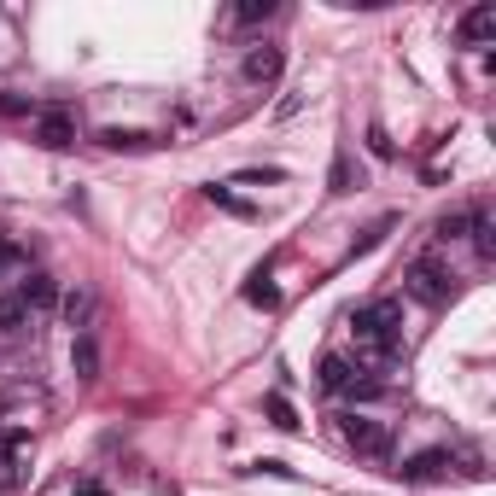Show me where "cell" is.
<instances>
[{
	"label": "cell",
	"instance_id": "603a6c76",
	"mask_svg": "<svg viewBox=\"0 0 496 496\" xmlns=\"http://www.w3.org/2000/svg\"><path fill=\"white\" fill-rule=\"evenodd\" d=\"M368 146H374V158H392V153H397V146L385 141V129H368Z\"/></svg>",
	"mask_w": 496,
	"mask_h": 496
},
{
	"label": "cell",
	"instance_id": "d4e9b609",
	"mask_svg": "<svg viewBox=\"0 0 496 496\" xmlns=\"http://www.w3.org/2000/svg\"><path fill=\"white\" fill-rule=\"evenodd\" d=\"M82 496H105V485H82Z\"/></svg>",
	"mask_w": 496,
	"mask_h": 496
},
{
	"label": "cell",
	"instance_id": "e0dca14e",
	"mask_svg": "<svg viewBox=\"0 0 496 496\" xmlns=\"http://www.w3.org/2000/svg\"><path fill=\"white\" fill-rule=\"evenodd\" d=\"M351 182H356V164H351V153H339L333 175H327V193H351Z\"/></svg>",
	"mask_w": 496,
	"mask_h": 496
},
{
	"label": "cell",
	"instance_id": "277c9868",
	"mask_svg": "<svg viewBox=\"0 0 496 496\" xmlns=\"http://www.w3.org/2000/svg\"><path fill=\"white\" fill-rule=\"evenodd\" d=\"M30 123H35V141L47 146V153H64V146H76V112H71V105H41Z\"/></svg>",
	"mask_w": 496,
	"mask_h": 496
},
{
	"label": "cell",
	"instance_id": "30bf717a",
	"mask_svg": "<svg viewBox=\"0 0 496 496\" xmlns=\"http://www.w3.org/2000/svg\"><path fill=\"white\" fill-rule=\"evenodd\" d=\"M30 322H35V315H30V304L18 298V286H12V293H0V333H24Z\"/></svg>",
	"mask_w": 496,
	"mask_h": 496
},
{
	"label": "cell",
	"instance_id": "8992f818",
	"mask_svg": "<svg viewBox=\"0 0 496 496\" xmlns=\"http://www.w3.org/2000/svg\"><path fill=\"white\" fill-rule=\"evenodd\" d=\"M397 473H403V485H426V479L450 473V450H421V456H409Z\"/></svg>",
	"mask_w": 496,
	"mask_h": 496
},
{
	"label": "cell",
	"instance_id": "7402d4cb",
	"mask_svg": "<svg viewBox=\"0 0 496 496\" xmlns=\"http://www.w3.org/2000/svg\"><path fill=\"white\" fill-rule=\"evenodd\" d=\"M245 473H269V479H298V473H293V467H286V461H252V467H245Z\"/></svg>",
	"mask_w": 496,
	"mask_h": 496
},
{
	"label": "cell",
	"instance_id": "9c48e42d",
	"mask_svg": "<svg viewBox=\"0 0 496 496\" xmlns=\"http://www.w3.org/2000/svg\"><path fill=\"white\" fill-rule=\"evenodd\" d=\"M18 298L30 304V315H41V310H53V304H59V286H53L47 274H30V281L18 286Z\"/></svg>",
	"mask_w": 496,
	"mask_h": 496
},
{
	"label": "cell",
	"instance_id": "d6986e66",
	"mask_svg": "<svg viewBox=\"0 0 496 496\" xmlns=\"http://www.w3.org/2000/svg\"><path fill=\"white\" fill-rule=\"evenodd\" d=\"M240 182H245V187H274V182H286V170L263 164V170H240Z\"/></svg>",
	"mask_w": 496,
	"mask_h": 496
},
{
	"label": "cell",
	"instance_id": "44dd1931",
	"mask_svg": "<svg viewBox=\"0 0 496 496\" xmlns=\"http://www.w3.org/2000/svg\"><path fill=\"white\" fill-rule=\"evenodd\" d=\"M467 223H473V216H467V211H456V216H444V223H438V240H456V233H461Z\"/></svg>",
	"mask_w": 496,
	"mask_h": 496
},
{
	"label": "cell",
	"instance_id": "7c38bea8",
	"mask_svg": "<svg viewBox=\"0 0 496 496\" xmlns=\"http://www.w3.org/2000/svg\"><path fill=\"white\" fill-rule=\"evenodd\" d=\"M64 322H71L76 333H88V322H94V293H82V286H76V293L64 298Z\"/></svg>",
	"mask_w": 496,
	"mask_h": 496
},
{
	"label": "cell",
	"instance_id": "6da1fadb",
	"mask_svg": "<svg viewBox=\"0 0 496 496\" xmlns=\"http://www.w3.org/2000/svg\"><path fill=\"white\" fill-rule=\"evenodd\" d=\"M351 344H356V368H380L403 351V304L397 298H374L351 315Z\"/></svg>",
	"mask_w": 496,
	"mask_h": 496
},
{
	"label": "cell",
	"instance_id": "5b68a950",
	"mask_svg": "<svg viewBox=\"0 0 496 496\" xmlns=\"http://www.w3.org/2000/svg\"><path fill=\"white\" fill-rule=\"evenodd\" d=\"M281 64H286V53L274 47V41H257V47L245 53V82H263L269 88V82L281 76Z\"/></svg>",
	"mask_w": 496,
	"mask_h": 496
},
{
	"label": "cell",
	"instance_id": "8fae6325",
	"mask_svg": "<svg viewBox=\"0 0 496 496\" xmlns=\"http://www.w3.org/2000/svg\"><path fill=\"white\" fill-rule=\"evenodd\" d=\"M204 193H211V204H223V211H228V216H245V223H257V216H263V211H257V204H252V199H240V193H233L228 182H211V187H204Z\"/></svg>",
	"mask_w": 496,
	"mask_h": 496
},
{
	"label": "cell",
	"instance_id": "cb8c5ba5",
	"mask_svg": "<svg viewBox=\"0 0 496 496\" xmlns=\"http://www.w3.org/2000/svg\"><path fill=\"white\" fill-rule=\"evenodd\" d=\"M18 263H24V257H18V252H12V245H6V240H0V269H18Z\"/></svg>",
	"mask_w": 496,
	"mask_h": 496
},
{
	"label": "cell",
	"instance_id": "7a4b0ae2",
	"mask_svg": "<svg viewBox=\"0 0 496 496\" xmlns=\"http://www.w3.org/2000/svg\"><path fill=\"white\" fill-rule=\"evenodd\" d=\"M403 286H409V298H421V304H450V293H456V274H450L438 257H421V263H409L403 274Z\"/></svg>",
	"mask_w": 496,
	"mask_h": 496
},
{
	"label": "cell",
	"instance_id": "ffe728a7",
	"mask_svg": "<svg viewBox=\"0 0 496 496\" xmlns=\"http://www.w3.org/2000/svg\"><path fill=\"white\" fill-rule=\"evenodd\" d=\"M0 112H6V117H35L41 105L35 100H18V94H0Z\"/></svg>",
	"mask_w": 496,
	"mask_h": 496
},
{
	"label": "cell",
	"instance_id": "3957f363",
	"mask_svg": "<svg viewBox=\"0 0 496 496\" xmlns=\"http://www.w3.org/2000/svg\"><path fill=\"white\" fill-rule=\"evenodd\" d=\"M339 438L356 456H385V450H392V426L374 421V415H339Z\"/></svg>",
	"mask_w": 496,
	"mask_h": 496
},
{
	"label": "cell",
	"instance_id": "52a82bcc",
	"mask_svg": "<svg viewBox=\"0 0 496 496\" xmlns=\"http://www.w3.org/2000/svg\"><path fill=\"white\" fill-rule=\"evenodd\" d=\"M71 368H76L82 385L100 380V344H94V333H76V339H71Z\"/></svg>",
	"mask_w": 496,
	"mask_h": 496
},
{
	"label": "cell",
	"instance_id": "4fadbf2b",
	"mask_svg": "<svg viewBox=\"0 0 496 496\" xmlns=\"http://www.w3.org/2000/svg\"><path fill=\"white\" fill-rule=\"evenodd\" d=\"M100 146H112V153H134V146H153V134H141V129H100Z\"/></svg>",
	"mask_w": 496,
	"mask_h": 496
},
{
	"label": "cell",
	"instance_id": "9a60e30c",
	"mask_svg": "<svg viewBox=\"0 0 496 496\" xmlns=\"http://www.w3.org/2000/svg\"><path fill=\"white\" fill-rule=\"evenodd\" d=\"M263 409H269V421L281 426V432H298V415H293V403H286L281 392H269V397H263Z\"/></svg>",
	"mask_w": 496,
	"mask_h": 496
},
{
	"label": "cell",
	"instance_id": "5bb4252c",
	"mask_svg": "<svg viewBox=\"0 0 496 496\" xmlns=\"http://www.w3.org/2000/svg\"><path fill=\"white\" fill-rule=\"evenodd\" d=\"M245 304H257V310H274V304H281V293L269 286V274H263V269L245 281Z\"/></svg>",
	"mask_w": 496,
	"mask_h": 496
},
{
	"label": "cell",
	"instance_id": "2e32d148",
	"mask_svg": "<svg viewBox=\"0 0 496 496\" xmlns=\"http://www.w3.org/2000/svg\"><path fill=\"white\" fill-rule=\"evenodd\" d=\"M467 228H473L479 257H496V228H491V216H485V211H473V223H467Z\"/></svg>",
	"mask_w": 496,
	"mask_h": 496
},
{
	"label": "cell",
	"instance_id": "ba28073f",
	"mask_svg": "<svg viewBox=\"0 0 496 496\" xmlns=\"http://www.w3.org/2000/svg\"><path fill=\"white\" fill-rule=\"evenodd\" d=\"M491 35H496V6H473L461 18V41H467V47H485Z\"/></svg>",
	"mask_w": 496,
	"mask_h": 496
},
{
	"label": "cell",
	"instance_id": "ac0fdd59",
	"mask_svg": "<svg viewBox=\"0 0 496 496\" xmlns=\"http://www.w3.org/2000/svg\"><path fill=\"white\" fill-rule=\"evenodd\" d=\"M263 18H274V0H245V6L233 12V24H263Z\"/></svg>",
	"mask_w": 496,
	"mask_h": 496
}]
</instances>
